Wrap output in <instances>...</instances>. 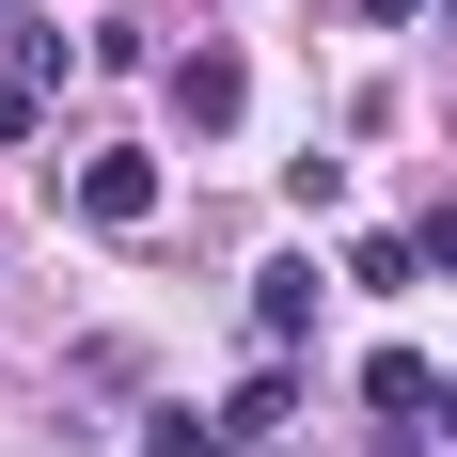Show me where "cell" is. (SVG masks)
<instances>
[{
	"label": "cell",
	"mask_w": 457,
	"mask_h": 457,
	"mask_svg": "<svg viewBox=\"0 0 457 457\" xmlns=\"http://www.w3.org/2000/svg\"><path fill=\"white\" fill-rule=\"evenodd\" d=\"M79 221H158V158H127V142H111V158H79Z\"/></svg>",
	"instance_id": "1"
},
{
	"label": "cell",
	"mask_w": 457,
	"mask_h": 457,
	"mask_svg": "<svg viewBox=\"0 0 457 457\" xmlns=\"http://www.w3.org/2000/svg\"><path fill=\"white\" fill-rule=\"evenodd\" d=\"M316 253H284V269H253V331H269V347H300V331H316Z\"/></svg>",
	"instance_id": "2"
},
{
	"label": "cell",
	"mask_w": 457,
	"mask_h": 457,
	"mask_svg": "<svg viewBox=\"0 0 457 457\" xmlns=\"http://www.w3.org/2000/svg\"><path fill=\"white\" fill-rule=\"evenodd\" d=\"M237 95H253V79H237V47H189V63H174V111H189V142H221V127H237Z\"/></svg>",
	"instance_id": "3"
},
{
	"label": "cell",
	"mask_w": 457,
	"mask_h": 457,
	"mask_svg": "<svg viewBox=\"0 0 457 457\" xmlns=\"http://www.w3.org/2000/svg\"><path fill=\"white\" fill-rule=\"evenodd\" d=\"M363 395H378V426H442V378H426V347H378V363H363Z\"/></svg>",
	"instance_id": "4"
},
{
	"label": "cell",
	"mask_w": 457,
	"mask_h": 457,
	"mask_svg": "<svg viewBox=\"0 0 457 457\" xmlns=\"http://www.w3.org/2000/svg\"><path fill=\"white\" fill-rule=\"evenodd\" d=\"M142 457H221V426H158V442H142Z\"/></svg>",
	"instance_id": "5"
},
{
	"label": "cell",
	"mask_w": 457,
	"mask_h": 457,
	"mask_svg": "<svg viewBox=\"0 0 457 457\" xmlns=\"http://www.w3.org/2000/svg\"><path fill=\"white\" fill-rule=\"evenodd\" d=\"M411 237H426V269H457V205H426V221H411Z\"/></svg>",
	"instance_id": "6"
},
{
	"label": "cell",
	"mask_w": 457,
	"mask_h": 457,
	"mask_svg": "<svg viewBox=\"0 0 457 457\" xmlns=\"http://www.w3.org/2000/svg\"><path fill=\"white\" fill-rule=\"evenodd\" d=\"M0 142H32V79H0Z\"/></svg>",
	"instance_id": "7"
},
{
	"label": "cell",
	"mask_w": 457,
	"mask_h": 457,
	"mask_svg": "<svg viewBox=\"0 0 457 457\" xmlns=\"http://www.w3.org/2000/svg\"><path fill=\"white\" fill-rule=\"evenodd\" d=\"M442 442H457V378H442Z\"/></svg>",
	"instance_id": "8"
},
{
	"label": "cell",
	"mask_w": 457,
	"mask_h": 457,
	"mask_svg": "<svg viewBox=\"0 0 457 457\" xmlns=\"http://www.w3.org/2000/svg\"><path fill=\"white\" fill-rule=\"evenodd\" d=\"M442 16H457V0H442Z\"/></svg>",
	"instance_id": "9"
}]
</instances>
